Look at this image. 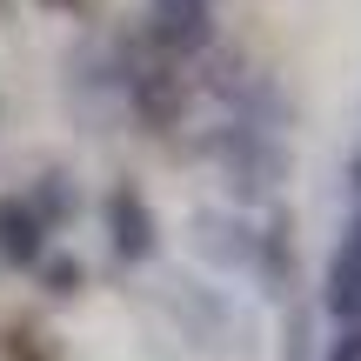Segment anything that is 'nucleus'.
<instances>
[{
    "instance_id": "f257e3e1",
    "label": "nucleus",
    "mask_w": 361,
    "mask_h": 361,
    "mask_svg": "<svg viewBox=\"0 0 361 361\" xmlns=\"http://www.w3.org/2000/svg\"><path fill=\"white\" fill-rule=\"evenodd\" d=\"M67 221H74V180L67 174H40L34 188L0 194V261L7 268H40Z\"/></svg>"
},
{
    "instance_id": "f03ea898",
    "label": "nucleus",
    "mask_w": 361,
    "mask_h": 361,
    "mask_svg": "<svg viewBox=\"0 0 361 361\" xmlns=\"http://www.w3.org/2000/svg\"><path fill=\"white\" fill-rule=\"evenodd\" d=\"M101 221H107V247H114V261H147V255H154V214H147V201L128 188V180L107 188Z\"/></svg>"
},
{
    "instance_id": "7ed1b4c3",
    "label": "nucleus",
    "mask_w": 361,
    "mask_h": 361,
    "mask_svg": "<svg viewBox=\"0 0 361 361\" xmlns=\"http://www.w3.org/2000/svg\"><path fill=\"white\" fill-rule=\"evenodd\" d=\"M207 13L214 0H147V47L154 54H194L207 40Z\"/></svg>"
},
{
    "instance_id": "20e7f679",
    "label": "nucleus",
    "mask_w": 361,
    "mask_h": 361,
    "mask_svg": "<svg viewBox=\"0 0 361 361\" xmlns=\"http://www.w3.org/2000/svg\"><path fill=\"white\" fill-rule=\"evenodd\" d=\"M47 7H74V0H47Z\"/></svg>"
}]
</instances>
